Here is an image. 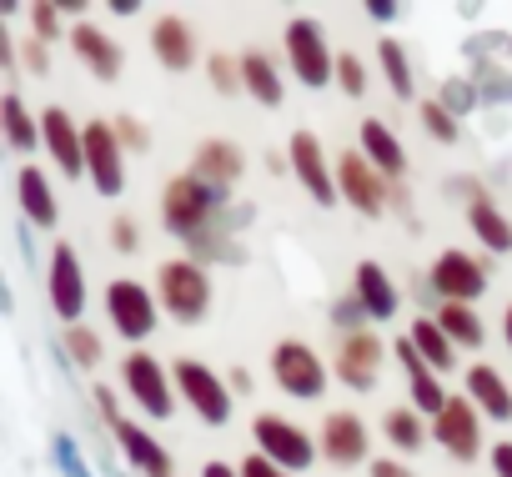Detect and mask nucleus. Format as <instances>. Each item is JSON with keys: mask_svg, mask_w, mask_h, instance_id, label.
I'll return each instance as SVG.
<instances>
[{"mask_svg": "<svg viewBox=\"0 0 512 477\" xmlns=\"http://www.w3.org/2000/svg\"><path fill=\"white\" fill-rule=\"evenodd\" d=\"M201 477H241V467H231V462H206Z\"/></svg>", "mask_w": 512, "mask_h": 477, "instance_id": "09e8293b", "label": "nucleus"}, {"mask_svg": "<svg viewBox=\"0 0 512 477\" xmlns=\"http://www.w3.org/2000/svg\"><path fill=\"white\" fill-rule=\"evenodd\" d=\"M432 442L457 462H472L482 452V412L467 402V392L447 397V407L432 417Z\"/></svg>", "mask_w": 512, "mask_h": 477, "instance_id": "2eb2a0df", "label": "nucleus"}, {"mask_svg": "<svg viewBox=\"0 0 512 477\" xmlns=\"http://www.w3.org/2000/svg\"><path fill=\"white\" fill-rule=\"evenodd\" d=\"M61 16H86V0H61Z\"/></svg>", "mask_w": 512, "mask_h": 477, "instance_id": "3c124183", "label": "nucleus"}, {"mask_svg": "<svg viewBox=\"0 0 512 477\" xmlns=\"http://www.w3.org/2000/svg\"><path fill=\"white\" fill-rule=\"evenodd\" d=\"M462 392L487 422H512V382L492 362H472L462 372Z\"/></svg>", "mask_w": 512, "mask_h": 477, "instance_id": "412c9836", "label": "nucleus"}, {"mask_svg": "<svg viewBox=\"0 0 512 477\" xmlns=\"http://www.w3.org/2000/svg\"><path fill=\"white\" fill-rule=\"evenodd\" d=\"M267 367H272L277 392L292 397V402H317V397L332 387V382H327V362H322L302 337H282V342L272 347Z\"/></svg>", "mask_w": 512, "mask_h": 477, "instance_id": "0eeeda50", "label": "nucleus"}, {"mask_svg": "<svg viewBox=\"0 0 512 477\" xmlns=\"http://www.w3.org/2000/svg\"><path fill=\"white\" fill-rule=\"evenodd\" d=\"M337 191L352 211L362 216H382L387 211V196H392V181L362 156V151H342L337 156Z\"/></svg>", "mask_w": 512, "mask_h": 477, "instance_id": "f8f14e48", "label": "nucleus"}, {"mask_svg": "<svg viewBox=\"0 0 512 477\" xmlns=\"http://www.w3.org/2000/svg\"><path fill=\"white\" fill-rule=\"evenodd\" d=\"M111 247H116V252H136V247H141V231H136L131 216H116V221H111Z\"/></svg>", "mask_w": 512, "mask_h": 477, "instance_id": "a19ab883", "label": "nucleus"}, {"mask_svg": "<svg viewBox=\"0 0 512 477\" xmlns=\"http://www.w3.org/2000/svg\"><path fill=\"white\" fill-rule=\"evenodd\" d=\"M141 6H136V0H111V16H136Z\"/></svg>", "mask_w": 512, "mask_h": 477, "instance_id": "8fccbe9b", "label": "nucleus"}, {"mask_svg": "<svg viewBox=\"0 0 512 477\" xmlns=\"http://www.w3.org/2000/svg\"><path fill=\"white\" fill-rule=\"evenodd\" d=\"M287 61H292V76L307 91H322V86L337 81V51L327 46V31L312 16H297L287 26Z\"/></svg>", "mask_w": 512, "mask_h": 477, "instance_id": "6e6552de", "label": "nucleus"}, {"mask_svg": "<svg viewBox=\"0 0 512 477\" xmlns=\"http://www.w3.org/2000/svg\"><path fill=\"white\" fill-rule=\"evenodd\" d=\"M367 477H417V472H412L407 462H397V457H372Z\"/></svg>", "mask_w": 512, "mask_h": 477, "instance_id": "a18cd8bd", "label": "nucleus"}, {"mask_svg": "<svg viewBox=\"0 0 512 477\" xmlns=\"http://www.w3.org/2000/svg\"><path fill=\"white\" fill-rule=\"evenodd\" d=\"M151 56H156L161 71H171V76H186V71L196 66V36H191L186 16L161 11V16L151 21Z\"/></svg>", "mask_w": 512, "mask_h": 477, "instance_id": "6ab92c4d", "label": "nucleus"}, {"mask_svg": "<svg viewBox=\"0 0 512 477\" xmlns=\"http://www.w3.org/2000/svg\"><path fill=\"white\" fill-rule=\"evenodd\" d=\"M46 292H51V307L66 327H81L86 317V272H81V257L71 242H56L51 247V267H46Z\"/></svg>", "mask_w": 512, "mask_h": 477, "instance_id": "ddd939ff", "label": "nucleus"}, {"mask_svg": "<svg viewBox=\"0 0 512 477\" xmlns=\"http://www.w3.org/2000/svg\"><path fill=\"white\" fill-rule=\"evenodd\" d=\"M96 407H101L106 432L121 442V457H126L141 477H176V472H171V452L161 447V437H151L141 422H131V417L116 407V392H111V387H96Z\"/></svg>", "mask_w": 512, "mask_h": 477, "instance_id": "20e7f679", "label": "nucleus"}, {"mask_svg": "<svg viewBox=\"0 0 512 477\" xmlns=\"http://www.w3.org/2000/svg\"><path fill=\"white\" fill-rule=\"evenodd\" d=\"M377 61H382V76H387L392 96H397V101H412V96H417V76H412L407 46H402L397 36H382V41H377Z\"/></svg>", "mask_w": 512, "mask_h": 477, "instance_id": "2f4dec72", "label": "nucleus"}, {"mask_svg": "<svg viewBox=\"0 0 512 477\" xmlns=\"http://www.w3.org/2000/svg\"><path fill=\"white\" fill-rule=\"evenodd\" d=\"M241 171H246V156H241L231 141H221V136H206V141L191 151V176L206 181L211 191H226L231 181H241Z\"/></svg>", "mask_w": 512, "mask_h": 477, "instance_id": "4be33fe9", "label": "nucleus"}, {"mask_svg": "<svg viewBox=\"0 0 512 477\" xmlns=\"http://www.w3.org/2000/svg\"><path fill=\"white\" fill-rule=\"evenodd\" d=\"M407 337H412L417 357H422V362H427V367H432L437 377H447V372L457 367V347H452V337H447V332L437 327V317H417Z\"/></svg>", "mask_w": 512, "mask_h": 477, "instance_id": "c85d7f7f", "label": "nucleus"}, {"mask_svg": "<svg viewBox=\"0 0 512 477\" xmlns=\"http://www.w3.org/2000/svg\"><path fill=\"white\" fill-rule=\"evenodd\" d=\"M111 126H116V136H121L126 156H141V151H151V126H146V121H136V116H116Z\"/></svg>", "mask_w": 512, "mask_h": 477, "instance_id": "4c0bfd02", "label": "nucleus"}, {"mask_svg": "<svg viewBox=\"0 0 512 477\" xmlns=\"http://www.w3.org/2000/svg\"><path fill=\"white\" fill-rule=\"evenodd\" d=\"M251 442H256V452H262L267 462H277V467H287L297 477L307 467H317V452H322V442L307 427H297L292 417H282V412H256L251 417Z\"/></svg>", "mask_w": 512, "mask_h": 477, "instance_id": "39448f33", "label": "nucleus"}, {"mask_svg": "<svg viewBox=\"0 0 512 477\" xmlns=\"http://www.w3.org/2000/svg\"><path fill=\"white\" fill-rule=\"evenodd\" d=\"M106 317H111V327L126 337V342H146L151 332H156V322H161V302H156V287H146V282H136V277H116V282H106Z\"/></svg>", "mask_w": 512, "mask_h": 477, "instance_id": "1a4fd4ad", "label": "nucleus"}, {"mask_svg": "<svg viewBox=\"0 0 512 477\" xmlns=\"http://www.w3.org/2000/svg\"><path fill=\"white\" fill-rule=\"evenodd\" d=\"M352 297L362 302V312H367L372 322L397 317V282H392L377 262H357V272H352Z\"/></svg>", "mask_w": 512, "mask_h": 477, "instance_id": "bb28decb", "label": "nucleus"}, {"mask_svg": "<svg viewBox=\"0 0 512 477\" xmlns=\"http://www.w3.org/2000/svg\"><path fill=\"white\" fill-rule=\"evenodd\" d=\"M437 327L452 337V347H467V352H477L482 342H487V322L472 312V307H457V302H442L437 312Z\"/></svg>", "mask_w": 512, "mask_h": 477, "instance_id": "c756f323", "label": "nucleus"}, {"mask_svg": "<svg viewBox=\"0 0 512 477\" xmlns=\"http://www.w3.org/2000/svg\"><path fill=\"white\" fill-rule=\"evenodd\" d=\"M362 11H367V16H377V21H397V16H402V6H392V0H367Z\"/></svg>", "mask_w": 512, "mask_h": 477, "instance_id": "49530a36", "label": "nucleus"}, {"mask_svg": "<svg viewBox=\"0 0 512 477\" xmlns=\"http://www.w3.org/2000/svg\"><path fill=\"white\" fill-rule=\"evenodd\" d=\"M41 146H46V156L56 161L61 176H71V181L86 176V126H76L61 106L41 111Z\"/></svg>", "mask_w": 512, "mask_h": 477, "instance_id": "a211bd4d", "label": "nucleus"}, {"mask_svg": "<svg viewBox=\"0 0 512 477\" xmlns=\"http://www.w3.org/2000/svg\"><path fill=\"white\" fill-rule=\"evenodd\" d=\"M417 116H422V131L432 141H442V146H457L462 141V121H457V111H447V101H422Z\"/></svg>", "mask_w": 512, "mask_h": 477, "instance_id": "72a5a7b5", "label": "nucleus"}, {"mask_svg": "<svg viewBox=\"0 0 512 477\" xmlns=\"http://www.w3.org/2000/svg\"><path fill=\"white\" fill-rule=\"evenodd\" d=\"M226 382H231V392H241V397L251 392V372H246V367H231V372H226Z\"/></svg>", "mask_w": 512, "mask_h": 477, "instance_id": "de8ad7c7", "label": "nucleus"}, {"mask_svg": "<svg viewBox=\"0 0 512 477\" xmlns=\"http://www.w3.org/2000/svg\"><path fill=\"white\" fill-rule=\"evenodd\" d=\"M397 362H402V367H407V377H412V382H407V387H412V407H417L422 417H437V412L447 407V397H452V392H447V387H442V377L417 357L412 337H397Z\"/></svg>", "mask_w": 512, "mask_h": 477, "instance_id": "a878e982", "label": "nucleus"}, {"mask_svg": "<svg viewBox=\"0 0 512 477\" xmlns=\"http://www.w3.org/2000/svg\"><path fill=\"white\" fill-rule=\"evenodd\" d=\"M16 201H21L26 221H31V226H41V231H51V226L61 221L56 186H51V176H46L41 166H21V171H16Z\"/></svg>", "mask_w": 512, "mask_h": 477, "instance_id": "393cba45", "label": "nucleus"}, {"mask_svg": "<svg viewBox=\"0 0 512 477\" xmlns=\"http://www.w3.org/2000/svg\"><path fill=\"white\" fill-rule=\"evenodd\" d=\"M61 342H66V357H71L81 372H96V367H101V337H96L86 322H81V327H66Z\"/></svg>", "mask_w": 512, "mask_h": 477, "instance_id": "f704fd0d", "label": "nucleus"}, {"mask_svg": "<svg viewBox=\"0 0 512 477\" xmlns=\"http://www.w3.org/2000/svg\"><path fill=\"white\" fill-rule=\"evenodd\" d=\"M216 196H221V191H211V186L196 181L191 171L171 176L166 191H161V221H166V231L181 236V242H196L201 231L216 226V221H211V216H216Z\"/></svg>", "mask_w": 512, "mask_h": 477, "instance_id": "423d86ee", "label": "nucleus"}, {"mask_svg": "<svg viewBox=\"0 0 512 477\" xmlns=\"http://www.w3.org/2000/svg\"><path fill=\"white\" fill-rule=\"evenodd\" d=\"M332 317H337V327H342V337H347V332H362V327L372 322V317L362 312V302H357V297H342V302L332 307Z\"/></svg>", "mask_w": 512, "mask_h": 477, "instance_id": "ea45409f", "label": "nucleus"}, {"mask_svg": "<svg viewBox=\"0 0 512 477\" xmlns=\"http://www.w3.org/2000/svg\"><path fill=\"white\" fill-rule=\"evenodd\" d=\"M171 377H176L181 407H191L201 417V427H226L231 422V382L216 367H206L201 357H176Z\"/></svg>", "mask_w": 512, "mask_h": 477, "instance_id": "7ed1b4c3", "label": "nucleus"}, {"mask_svg": "<svg viewBox=\"0 0 512 477\" xmlns=\"http://www.w3.org/2000/svg\"><path fill=\"white\" fill-rule=\"evenodd\" d=\"M467 226H472V236H477V247L482 252H512V221L502 216V206L487 196V191H467Z\"/></svg>", "mask_w": 512, "mask_h": 477, "instance_id": "5701e85b", "label": "nucleus"}, {"mask_svg": "<svg viewBox=\"0 0 512 477\" xmlns=\"http://www.w3.org/2000/svg\"><path fill=\"white\" fill-rule=\"evenodd\" d=\"M21 61H26V71H31V76H46V71H51V51H46L36 36L21 46Z\"/></svg>", "mask_w": 512, "mask_h": 477, "instance_id": "37998d69", "label": "nucleus"}, {"mask_svg": "<svg viewBox=\"0 0 512 477\" xmlns=\"http://www.w3.org/2000/svg\"><path fill=\"white\" fill-rule=\"evenodd\" d=\"M86 176L101 196L126 191V146L111 121H86Z\"/></svg>", "mask_w": 512, "mask_h": 477, "instance_id": "4468645a", "label": "nucleus"}, {"mask_svg": "<svg viewBox=\"0 0 512 477\" xmlns=\"http://www.w3.org/2000/svg\"><path fill=\"white\" fill-rule=\"evenodd\" d=\"M121 387H126V397L141 407V417L146 422H171L176 417V377H171V362H161V357H151V352H126V362H121Z\"/></svg>", "mask_w": 512, "mask_h": 477, "instance_id": "f03ea898", "label": "nucleus"}, {"mask_svg": "<svg viewBox=\"0 0 512 477\" xmlns=\"http://www.w3.org/2000/svg\"><path fill=\"white\" fill-rule=\"evenodd\" d=\"M241 81H246V96L262 101V106H282L287 101V86H282V71L267 51H241Z\"/></svg>", "mask_w": 512, "mask_h": 477, "instance_id": "cd10ccee", "label": "nucleus"}, {"mask_svg": "<svg viewBox=\"0 0 512 477\" xmlns=\"http://www.w3.org/2000/svg\"><path fill=\"white\" fill-rule=\"evenodd\" d=\"M66 41H71V51L81 56V66H86L96 81H116V76L126 71V51H121L96 21H76V26L66 31Z\"/></svg>", "mask_w": 512, "mask_h": 477, "instance_id": "aec40b11", "label": "nucleus"}, {"mask_svg": "<svg viewBox=\"0 0 512 477\" xmlns=\"http://www.w3.org/2000/svg\"><path fill=\"white\" fill-rule=\"evenodd\" d=\"M382 437H387L397 452H417V447L432 437V427L422 422V412H417V407H402V402H397V407H387V412H382Z\"/></svg>", "mask_w": 512, "mask_h": 477, "instance_id": "7c9ffc66", "label": "nucleus"}, {"mask_svg": "<svg viewBox=\"0 0 512 477\" xmlns=\"http://www.w3.org/2000/svg\"><path fill=\"white\" fill-rule=\"evenodd\" d=\"M322 457L332 467H372V432L352 407H337L322 417Z\"/></svg>", "mask_w": 512, "mask_h": 477, "instance_id": "f3484780", "label": "nucleus"}, {"mask_svg": "<svg viewBox=\"0 0 512 477\" xmlns=\"http://www.w3.org/2000/svg\"><path fill=\"white\" fill-rule=\"evenodd\" d=\"M31 31L41 46H51L61 36V6H51V0H41V6H31Z\"/></svg>", "mask_w": 512, "mask_h": 477, "instance_id": "58836bf2", "label": "nucleus"}, {"mask_svg": "<svg viewBox=\"0 0 512 477\" xmlns=\"http://www.w3.org/2000/svg\"><path fill=\"white\" fill-rule=\"evenodd\" d=\"M357 141H362L357 151H362V156H367V161L392 181V186H397V176H407V151H402L397 131H392L382 116H367V121H362V131H357Z\"/></svg>", "mask_w": 512, "mask_h": 477, "instance_id": "b1692460", "label": "nucleus"}, {"mask_svg": "<svg viewBox=\"0 0 512 477\" xmlns=\"http://www.w3.org/2000/svg\"><path fill=\"white\" fill-rule=\"evenodd\" d=\"M487 467H492V477H512V442L507 437L487 447Z\"/></svg>", "mask_w": 512, "mask_h": 477, "instance_id": "c03bdc74", "label": "nucleus"}, {"mask_svg": "<svg viewBox=\"0 0 512 477\" xmlns=\"http://www.w3.org/2000/svg\"><path fill=\"white\" fill-rule=\"evenodd\" d=\"M0 116H6V141H11V151H36L41 146V121L26 111V101L16 96V91H6V101H0Z\"/></svg>", "mask_w": 512, "mask_h": 477, "instance_id": "473e14b6", "label": "nucleus"}, {"mask_svg": "<svg viewBox=\"0 0 512 477\" xmlns=\"http://www.w3.org/2000/svg\"><path fill=\"white\" fill-rule=\"evenodd\" d=\"M287 161L302 181V191L317 201V206H337L342 191H337V161H327L322 151V136L317 131H292V146H287Z\"/></svg>", "mask_w": 512, "mask_h": 477, "instance_id": "9b49d317", "label": "nucleus"}, {"mask_svg": "<svg viewBox=\"0 0 512 477\" xmlns=\"http://www.w3.org/2000/svg\"><path fill=\"white\" fill-rule=\"evenodd\" d=\"M502 342H507V352H512V302H507V312H502Z\"/></svg>", "mask_w": 512, "mask_h": 477, "instance_id": "603ef678", "label": "nucleus"}, {"mask_svg": "<svg viewBox=\"0 0 512 477\" xmlns=\"http://www.w3.org/2000/svg\"><path fill=\"white\" fill-rule=\"evenodd\" d=\"M337 86H342L352 101H362V96H367V66H362V56L337 51Z\"/></svg>", "mask_w": 512, "mask_h": 477, "instance_id": "e433bc0d", "label": "nucleus"}, {"mask_svg": "<svg viewBox=\"0 0 512 477\" xmlns=\"http://www.w3.org/2000/svg\"><path fill=\"white\" fill-rule=\"evenodd\" d=\"M382 357H387L382 337H377L372 327H362V332H347V337L337 342V362H332V372H337L342 387H352V392H372L377 377H382Z\"/></svg>", "mask_w": 512, "mask_h": 477, "instance_id": "dca6fc26", "label": "nucleus"}, {"mask_svg": "<svg viewBox=\"0 0 512 477\" xmlns=\"http://www.w3.org/2000/svg\"><path fill=\"white\" fill-rule=\"evenodd\" d=\"M427 282H432L437 302L472 307V302L487 292V267H482L472 252H462V247H447V252H437V257H432V272H427Z\"/></svg>", "mask_w": 512, "mask_h": 477, "instance_id": "9d476101", "label": "nucleus"}, {"mask_svg": "<svg viewBox=\"0 0 512 477\" xmlns=\"http://www.w3.org/2000/svg\"><path fill=\"white\" fill-rule=\"evenodd\" d=\"M206 81H211L221 96H236V91H246V81H241V56L211 51V56H206Z\"/></svg>", "mask_w": 512, "mask_h": 477, "instance_id": "c9c22d12", "label": "nucleus"}, {"mask_svg": "<svg viewBox=\"0 0 512 477\" xmlns=\"http://www.w3.org/2000/svg\"><path fill=\"white\" fill-rule=\"evenodd\" d=\"M241 477H297V472H287V467L267 462L262 452H251V457H241Z\"/></svg>", "mask_w": 512, "mask_h": 477, "instance_id": "79ce46f5", "label": "nucleus"}, {"mask_svg": "<svg viewBox=\"0 0 512 477\" xmlns=\"http://www.w3.org/2000/svg\"><path fill=\"white\" fill-rule=\"evenodd\" d=\"M156 302L181 327L206 322V312H211V272L201 262H191V257L161 262V272H156Z\"/></svg>", "mask_w": 512, "mask_h": 477, "instance_id": "f257e3e1", "label": "nucleus"}]
</instances>
